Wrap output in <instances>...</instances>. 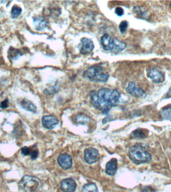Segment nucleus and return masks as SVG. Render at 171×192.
<instances>
[{
  "instance_id": "nucleus-17",
  "label": "nucleus",
  "mask_w": 171,
  "mask_h": 192,
  "mask_svg": "<svg viewBox=\"0 0 171 192\" xmlns=\"http://www.w3.org/2000/svg\"><path fill=\"white\" fill-rule=\"evenodd\" d=\"M74 121L78 123L81 125H86L89 122L90 118L88 116L81 114L77 115L74 118Z\"/></svg>"
},
{
  "instance_id": "nucleus-21",
  "label": "nucleus",
  "mask_w": 171,
  "mask_h": 192,
  "mask_svg": "<svg viewBox=\"0 0 171 192\" xmlns=\"http://www.w3.org/2000/svg\"><path fill=\"white\" fill-rule=\"evenodd\" d=\"M22 11V10L19 7L17 6H13L12 10H11V15H12V17L14 18L18 17L21 14Z\"/></svg>"
},
{
  "instance_id": "nucleus-22",
  "label": "nucleus",
  "mask_w": 171,
  "mask_h": 192,
  "mask_svg": "<svg viewBox=\"0 0 171 192\" xmlns=\"http://www.w3.org/2000/svg\"><path fill=\"white\" fill-rule=\"evenodd\" d=\"M38 155H39V150H38L36 145L32 147L31 153V158L32 160H35L38 158Z\"/></svg>"
},
{
  "instance_id": "nucleus-1",
  "label": "nucleus",
  "mask_w": 171,
  "mask_h": 192,
  "mask_svg": "<svg viewBox=\"0 0 171 192\" xmlns=\"http://www.w3.org/2000/svg\"><path fill=\"white\" fill-rule=\"evenodd\" d=\"M90 98L91 103L95 108L107 114L112 108L118 105L120 94L116 89L102 88L98 92L91 91Z\"/></svg>"
},
{
  "instance_id": "nucleus-27",
  "label": "nucleus",
  "mask_w": 171,
  "mask_h": 192,
  "mask_svg": "<svg viewBox=\"0 0 171 192\" xmlns=\"http://www.w3.org/2000/svg\"><path fill=\"white\" fill-rule=\"evenodd\" d=\"M142 192H156L151 187H145L142 190Z\"/></svg>"
},
{
  "instance_id": "nucleus-15",
  "label": "nucleus",
  "mask_w": 171,
  "mask_h": 192,
  "mask_svg": "<svg viewBox=\"0 0 171 192\" xmlns=\"http://www.w3.org/2000/svg\"><path fill=\"white\" fill-rule=\"evenodd\" d=\"M20 106L24 109L32 113L36 112L37 107L32 102L27 99H23L20 102Z\"/></svg>"
},
{
  "instance_id": "nucleus-11",
  "label": "nucleus",
  "mask_w": 171,
  "mask_h": 192,
  "mask_svg": "<svg viewBox=\"0 0 171 192\" xmlns=\"http://www.w3.org/2000/svg\"><path fill=\"white\" fill-rule=\"evenodd\" d=\"M42 123L44 128L47 129H53L58 124L59 120L55 116L46 115L42 118Z\"/></svg>"
},
{
  "instance_id": "nucleus-8",
  "label": "nucleus",
  "mask_w": 171,
  "mask_h": 192,
  "mask_svg": "<svg viewBox=\"0 0 171 192\" xmlns=\"http://www.w3.org/2000/svg\"><path fill=\"white\" fill-rule=\"evenodd\" d=\"M100 154L98 151L93 148H89L85 150L84 159L89 164H92L98 161Z\"/></svg>"
},
{
  "instance_id": "nucleus-16",
  "label": "nucleus",
  "mask_w": 171,
  "mask_h": 192,
  "mask_svg": "<svg viewBox=\"0 0 171 192\" xmlns=\"http://www.w3.org/2000/svg\"><path fill=\"white\" fill-rule=\"evenodd\" d=\"M148 131L145 129H138L134 131L131 134V137L134 139H142L147 137Z\"/></svg>"
},
{
  "instance_id": "nucleus-24",
  "label": "nucleus",
  "mask_w": 171,
  "mask_h": 192,
  "mask_svg": "<svg viewBox=\"0 0 171 192\" xmlns=\"http://www.w3.org/2000/svg\"><path fill=\"white\" fill-rule=\"evenodd\" d=\"M21 153L23 156H27L31 155L32 151V147H28L27 146L23 147L21 149Z\"/></svg>"
},
{
  "instance_id": "nucleus-26",
  "label": "nucleus",
  "mask_w": 171,
  "mask_h": 192,
  "mask_svg": "<svg viewBox=\"0 0 171 192\" xmlns=\"http://www.w3.org/2000/svg\"><path fill=\"white\" fill-rule=\"evenodd\" d=\"M115 12L116 14L119 17L122 16L124 14V10L123 8H121V7H117L116 8Z\"/></svg>"
},
{
  "instance_id": "nucleus-12",
  "label": "nucleus",
  "mask_w": 171,
  "mask_h": 192,
  "mask_svg": "<svg viewBox=\"0 0 171 192\" xmlns=\"http://www.w3.org/2000/svg\"><path fill=\"white\" fill-rule=\"evenodd\" d=\"M76 187V183L71 178L64 179L60 183V188L64 192H75Z\"/></svg>"
},
{
  "instance_id": "nucleus-13",
  "label": "nucleus",
  "mask_w": 171,
  "mask_h": 192,
  "mask_svg": "<svg viewBox=\"0 0 171 192\" xmlns=\"http://www.w3.org/2000/svg\"><path fill=\"white\" fill-rule=\"evenodd\" d=\"M118 169V161L116 158H112L106 165V173L108 175L114 176Z\"/></svg>"
},
{
  "instance_id": "nucleus-14",
  "label": "nucleus",
  "mask_w": 171,
  "mask_h": 192,
  "mask_svg": "<svg viewBox=\"0 0 171 192\" xmlns=\"http://www.w3.org/2000/svg\"><path fill=\"white\" fill-rule=\"evenodd\" d=\"M33 24L35 29L38 31L44 30L48 26V22L43 17L41 16L35 17L33 20Z\"/></svg>"
},
{
  "instance_id": "nucleus-10",
  "label": "nucleus",
  "mask_w": 171,
  "mask_h": 192,
  "mask_svg": "<svg viewBox=\"0 0 171 192\" xmlns=\"http://www.w3.org/2000/svg\"><path fill=\"white\" fill-rule=\"evenodd\" d=\"M59 165L64 170L70 169L72 166L73 161L71 156L67 154H63L58 158Z\"/></svg>"
},
{
  "instance_id": "nucleus-23",
  "label": "nucleus",
  "mask_w": 171,
  "mask_h": 192,
  "mask_svg": "<svg viewBox=\"0 0 171 192\" xmlns=\"http://www.w3.org/2000/svg\"><path fill=\"white\" fill-rule=\"evenodd\" d=\"M128 27V23L127 21H123L121 22L119 27L121 33L122 34H124L126 32Z\"/></svg>"
},
{
  "instance_id": "nucleus-19",
  "label": "nucleus",
  "mask_w": 171,
  "mask_h": 192,
  "mask_svg": "<svg viewBox=\"0 0 171 192\" xmlns=\"http://www.w3.org/2000/svg\"><path fill=\"white\" fill-rule=\"evenodd\" d=\"M82 192H99L97 187L94 183L85 185L82 188Z\"/></svg>"
},
{
  "instance_id": "nucleus-4",
  "label": "nucleus",
  "mask_w": 171,
  "mask_h": 192,
  "mask_svg": "<svg viewBox=\"0 0 171 192\" xmlns=\"http://www.w3.org/2000/svg\"><path fill=\"white\" fill-rule=\"evenodd\" d=\"M42 186L40 180L34 176L25 175L19 183L20 190L22 192H36Z\"/></svg>"
},
{
  "instance_id": "nucleus-6",
  "label": "nucleus",
  "mask_w": 171,
  "mask_h": 192,
  "mask_svg": "<svg viewBox=\"0 0 171 192\" xmlns=\"http://www.w3.org/2000/svg\"><path fill=\"white\" fill-rule=\"evenodd\" d=\"M126 91L128 94L135 98H144L146 97L145 92L132 82L129 83Z\"/></svg>"
},
{
  "instance_id": "nucleus-9",
  "label": "nucleus",
  "mask_w": 171,
  "mask_h": 192,
  "mask_svg": "<svg viewBox=\"0 0 171 192\" xmlns=\"http://www.w3.org/2000/svg\"><path fill=\"white\" fill-rule=\"evenodd\" d=\"M148 77L155 83H161L165 80L164 73L159 68H152L147 74Z\"/></svg>"
},
{
  "instance_id": "nucleus-25",
  "label": "nucleus",
  "mask_w": 171,
  "mask_h": 192,
  "mask_svg": "<svg viewBox=\"0 0 171 192\" xmlns=\"http://www.w3.org/2000/svg\"><path fill=\"white\" fill-rule=\"evenodd\" d=\"M9 102L8 99H6L0 103V108L6 109L9 107Z\"/></svg>"
},
{
  "instance_id": "nucleus-18",
  "label": "nucleus",
  "mask_w": 171,
  "mask_h": 192,
  "mask_svg": "<svg viewBox=\"0 0 171 192\" xmlns=\"http://www.w3.org/2000/svg\"><path fill=\"white\" fill-rule=\"evenodd\" d=\"M22 54L21 52L17 49L11 48L8 52V57L10 60H17L20 57H21Z\"/></svg>"
},
{
  "instance_id": "nucleus-7",
  "label": "nucleus",
  "mask_w": 171,
  "mask_h": 192,
  "mask_svg": "<svg viewBox=\"0 0 171 192\" xmlns=\"http://www.w3.org/2000/svg\"><path fill=\"white\" fill-rule=\"evenodd\" d=\"M95 46L93 42L88 38L84 37L81 40V43L79 45V49L81 54H88L93 51Z\"/></svg>"
},
{
  "instance_id": "nucleus-2",
  "label": "nucleus",
  "mask_w": 171,
  "mask_h": 192,
  "mask_svg": "<svg viewBox=\"0 0 171 192\" xmlns=\"http://www.w3.org/2000/svg\"><path fill=\"white\" fill-rule=\"evenodd\" d=\"M129 156L131 161L137 165L149 162L152 159L151 155L148 152V147L142 143L136 144L131 147Z\"/></svg>"
},
{
  "instance_id": "nucleus-20",
  "label": "nucleus",
  "mask_w": 171,
  "mask_h": 192,
  "mask_svg": "<svg viewBox=\"0 0 171 192\" xmlns=\"http://www.w3.org/2000/svg\"><path fill=\"white\" fill-rule=\"evenodd\" d=\"M161 116L164 120H171V106L163 109L161 111Z\"/></svg>"
},
{
  "instance_id": "nucleus-5",
  "label": "nucleus",
  "mask_w": 171,
  "mask_h": 192,
  "mask_svg": "<svg viewBox=\"0 0 171 192\" xmlns=\"http://www.w3.org/2000/svg\"><path fill=\"white\" fill-rule=\"evenodd\" d=\"M84 77L94 82L104 83L108 81L109 75L103 72V68L99 66H92L84 73Z\"/></svg>"
},
{
  "instance_id": "nucleus-28",
  "label": "nucleus",
  "mask_w": 171,
  "mask_h": 192,
  "mask_svg": "<svg viewBox=\"0 0 171 192\" xmlns=\"http://www.w3.org/2000/svg\"><path fill=\"white\" fill-rule=\"evenodd\" d=\"M170 8H171V4H170Z\"/></svg>"
},
{
  "instance_id": "nucleus-3",
  "label": "nucleus",
  "mask_w": 171,
  "mask_h": 192,
  "mask_svg": "<svg viewBox=\"0 0 171 192\" xmlns=\"http://www.w3.org/2000/svg\"><path fill=\"white\" fill-rule=\"evenodd\" d=\"M101 42L103 48L105 51L114 53L122 52L126 47L125 43L111 37L108 34H104L102 37Z\"/></svg>"
}]
</instances>
